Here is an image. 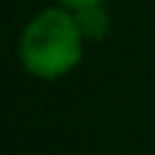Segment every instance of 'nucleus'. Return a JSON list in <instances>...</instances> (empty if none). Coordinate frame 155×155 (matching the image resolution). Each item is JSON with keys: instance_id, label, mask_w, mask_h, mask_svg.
Returning a JSON list of instances; mask_svg holds the SVG:
<instances>
[{"instance_id": "obj_2", "label": "nucleus", "mask_w": 155, "mask_h": 155, "mask_svg": "<svg viewBox=\"0 0 155 155\" xmlns=\"http://www.w3.org/2000/svg\"><path fill=\"white\" fill-rule=\"evenodd\" d=\"M76 21H79V31L85 37V43H101L110 34V12L107 3H94V6H82V9H73Z\"/></svg>"}, {"instance_id": "obj_3", "label": "nucleus", "mask_w": 155, "mask_h": 155, "mask_svg": "<svg viewBox=\"0 0 155 155\" xmlns=\"http://www.w3.org/2000/svg\"><path fill=\"white\" fill-rule=\"evenodd\" d=\"M67 9H82V6H94V3H107V0H58Z\"/></svg>"}, {"instance_id": "obj_1", "label": "nucleus", "mask_w": 155, "mask_h": 155, "mask_svg": "<svg viewBox=\"0 0 155 155\" xmlns=\"http://www.w3.org/2000/svg\"><path fill=\"white\" fill-rule=\"evenodd\" d=\"M85 37L79 31L76 12L67 6L40 9L18 34L15 55L18 64L34 79H61L73 73L82 61Z\"/></svg>"}]
</instances>
